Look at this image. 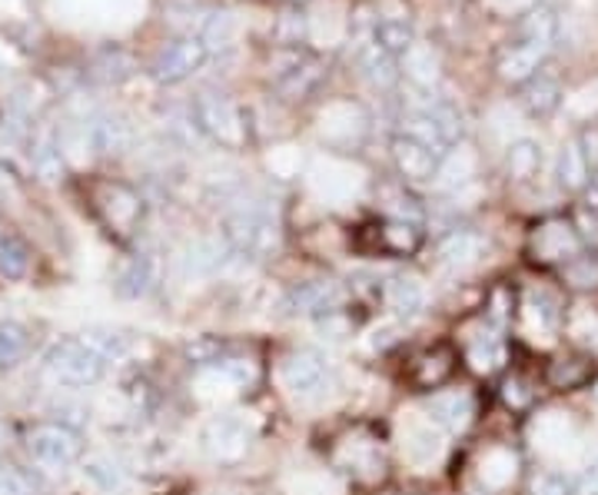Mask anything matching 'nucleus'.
<instances>
[{
  "label": "nucleus",
  "instance_id": "obj_1",
  "mask_svg": "<svg viewBox=\"0 0 598 495\" xmlns=\"http://www.w3.org/2000/svg\"><path fill=\"white\" fill-rule=\"evenodd\" d=\"M559 30H562L559 11L552 4H546V0L522 11L505 37V44L499 47V57H496L499 77L512 87H522L528 77H536L546 67V60L559 40Z\"/></svg>",
  "mask_w": 598,
  "mask_h": 495
},
{
  "label": "nucleus",
  "instance_id": "obj_2",
  "mask_svg": "<svg viewBox=\"0 0 598 495\" xmlns=\"http://www.w3.org/2000/svg\"><path fill=\"white\" fill-rule=\"evenodd\" d=\"M223 243L230 257L270 260L280 250V223L259 203H240L223 216Z\"/></svg>",
  "mask_w": 598,
  "mask_h": 495
},
{
  "label": "nucleus",
  "instance_id": "obj_3",
  "mask_svg": "<svg viewBox=\"0 0 598 495\" xmlns=\"http://www.w3.org/2000/svg\"><path fill=\"white\" fill-rule=\"evenodd\" d=\"M110 362L84 339V336H71L60 339L44 352V373L63 386V389H87L97 386L107 376Z\"/></svg>",
  "mask_w": 598,
  "mask_h": 495
},
{
  "label": "nucleus",
  "instance_id": "obj_4",
  "mask_svg": "<svg viewBox=\"0 0 598 495\" xmlns=\"http://www.w3.org/2000/svg\"><path fill=\"white\" fill-rule=\"evenodd\" d=\"M190 116L199 134L227 150H240L246 144V116L240 103L223 90H199L193 97Z\"/></svg>",
  "mask_w": 598,
  "mask_h": 495
},
{
  "label": "nucleus",
  "instance_id": "obj_5",
  "mask_svg": "<svg viewBox=\"0 0 598 495\" xmlns=\"http://www.w3.org/2000/svg\"><path fill=\"white\" fill-rule=\"evenodd\" d=\"M270 81L273 90L290 100V103H303L309 100L319 84L326 81V60L306 47H286L277 53L273 67H270Z\"/></svg>",
  "mask_w": 598,
  "mask_h": 495
},
{
  "label": "nucleus",
  "instance_id": "obj_6",
  "mask_svg": "<svg viewBox=\"0 0 598 495\" xmlns=\"http://www.w3.org/2000/svg\"><path fill=\"white\" fill-rule=\"evenodd\" d=\"M280 376H283V386L290 389V396L300 403L326 399V393L332 389V383H337V376H332V362L319 349H293L283 359Z\"/></svg>",
  "mask_w": 598,
  "mask_h": 495
},
{
  "label": "nucleus",
  "instance_id": "obj_7",
  "mask_svg": "<svg viewBox=\"0 0 598 495\" xmlns=\"http://www.w3.org/2000/svg\"><path fill=\"white\" fill-rule=\"evenodd\" d=\"M27 453L34 456L37 466L63 472L81 462L84 440L77 429L63 425V422H40L27 432Z\"/></svg>",
  "mask_w": 598,
  "mask_h": 495
},
{
  "label": "nucleus",
  "instance_id": "obj_8",
  "mask_svg": "<svg viewBox=\"0 0 598 495\" xmlns=\"http://www.w3.org/2000/svg\"><path fill=\"white\" fill-rule=\"evenodd\" d=\"M210 57H213L210 47L196 34H183V37H176V40H170L167 47L157 50V57L150 60V77L160 87H176V84H183L193 74L204 71Z\"/></svg>",
  "mask_w": 598,
  "mask_h": 495
},
{
  "label": "nucleus",
  "instance_id": "obj_9",
  "mask_svg": "<svg viewBox=\"0 0 598 495\" xmlns=\"http://www.w3.org/2000/svg\"><path fill=\"white\" fill-rule=\"evenodd\" d=\"M392 163L406 183H432L442 173L446 153H439L436 147H429L419 137L395 134L392 137Z\"/></svg>",
  "mask_w": 598,
  "mask_h": 495
},
{
  "label": "nucleus",
  "instance_id": "obj_10",
  "mask_svg": "<svg viewBox=\"0 0 598 495\" xmlns=\"http://www.w3.org/2000/svg\"><path fill=\"white\" fill-rule=\"evenodd\" d=\"M199 446L210 459H240L249 446V425L243 419V412H217L204 432H199Z\"/></svg>",
  "mask_w": 598,
  "mask_h": 495
},
{
  "label": "nucleus",
  "instance_id": "obj_11",
  "mask_svg": "<svg viewBox=\"0 0 598 495\" xmlns=\"http://www.w3.org/2000/svg\"><path fill=\"white\" fill-rule=\"evenodd\" d=\"M353 60L356 67L363 74V81L376 90H392L399 81H403V74H399V60L392 53H386L376 37H373V21L356 30V44H353Z\"/></svg>",
  "mask_w": 598,
  "mask_h": 495
},
{
  "label": "nucleus",
  "instance_id": "obj_12",
  "mask_svg": "<svg viewBox=\"0 0 598 495\" xmlns=\"http://www.w3.org/2000/svg\"><path fill=\"white\" fill-rule=\"evenodd\" d=\"M598 134H582V137H572L562 150H559V160H556V180L559 187L569 190V194H578L588 187L591 173L598 170Z\"/></svg>",
  "mask_w": 598,
  "mask_h": 495
},
{
  "label": "nucleus",
  "instance_id": "obj_13",
  "mask_svg": "<svg viewBox=\"0 0 598 495\" xmlns=\"http://www.w3.org/2000/svg\"><path fill=\"white\" fill-rule=\"evenodd\" d=\"M256 380V366L249 359H210L196 373V389L204 399H220L246 389Z\"/></svg>",
  "mask_w": 598,
  "mask_h": 495
},
{
  "label": "nucleus",
  "instance_id": "obj_14",
  "mask_svg": "<svg viewBox=\"0 0 598 495\" xmlns=\"http://www.w3.org/2000/svg\"><path fill=\"white\" fill-rule=\"evenodd\" d=\"M343 302V289L332 280H309L286 293L283 309L290 317H332Z\"/></svg>",
  "mask_w": 598,
  "mask_h": 495
},
{
  "label": "nucleus",
  "instance_id": "obj_15",
  "mask_svg": "<svg viewBox=\"0 0 598 495\" xmlns=\"http://www.w3.org/2000/svg\"><path fill=\"white\" fill-rule=\"evenodd\" d=\"M81 140L100 157H117L133 144V127L120 113H94L90 120H84Z\"/></svg>",
  "mask_w": 598,
  "mask_h": 495
},
{
  "label": "nucleus",
  "instance_id": "obj_16",
  "mask_svg": "<svg viewBox=\"0 0 598 495\" xmlns=\"http://www.w3.org/2000/svg\"><path fill=\"white\" fill-rule=\"evenodd\" d=\"M532 253L542 263H572L582 253V236L565 220H549L532 236Z\"/></svg>",
  "mask_w": 598,
  "mask_h": 495
},
{
  "label": "nucleus",
  "instance_id": "obj_17",
  "mask_svg": "<svg viewBox=\"0 0 598 495\" xmlns=\"http://www.w3.org/2000/svg\"><path fill=\"white\" fill-rule=\"evenodd\" d=\"M157 283H160V257L154 250H141L123 260L113 289L120 299H144L157 289Z\"/></svg>",
  "mask_w": 598,
  "mask_h": 495
},
{
  "label": "nucleus",
  "instance_id": "obj_18",
  "mask_svg": "<svg viewBox=\"0 0 598 495\" xmlns=\"http://www.w3.org/2000/svg\"><path fill=\"white\" fill-rule=\"evenodd\" d=\"M133 74H137V60H133L130 50H123L117 44L97 47L87 57V71H84V77L97 87H117V84L130 81Z\"/></svg>",
  "mask_w": 598,
  "mask_h": 495
},
{
  "label": "nucleus",
  "instance_id": "obj_19",
  "mask_svg": "<svg viewBox=\"0 0 598 495\" xmlns=\"http://www.w3.org/2000/svg\"><path fill=\"white\" fill-rule=\"evenodd\" d=\"M562 81L549 71V67H542L536 77H528L525 84H522V94H518V103H522V110L532 116V120H549L559 107H562Z\"/></svg>",
  "mask_w": 598,
  "mask_h": 495
},
{
  "label": "nucleus",
  "instance_id": "obj_20",
  "mask_svg": "<svg viewBox=\"0 0 598 495\" xmlns=\"http://www.w3.org/2000/svg\"><path fill=\"white\" fill-rule=\"evenodd\" d=\"M373 37L395 60H403L419 44L416 40V24L406 14H379V17H373Z\"/></svg>",
  "mask_w": 598,
  "mask_h": 495
},
{
  "label": "nucleus",
  "instance_id": "obj_21",
  "mask_svg": "<svg viewBox=\"0 0 598 495\" xmlns=\"http://www.w3.org/2000/svg\"><path fill=\"white\" fill-rule=\"evenodd\" d=\"M483 246H486V239H483L476 230H452V233L439 243L436 260H439V267H446V270H465V267H473V263L483 257Z\"/></svg>",
  "mask_w": 598,
  "mask_h": 495
},
{
  "label": "nucleus",
  "instance_id": "obj_22",
  "mask_svg": "<svg viewBox=\"0 0 598 495\" xmlns=\"http://www.w3.org/2000/svg\"><path fill=\"white\" fill-rule=\"evenodd\" d=\"M100 190L110 197V200L97 197L107 226L117 230V233H130L133 223H137V216H141V200H137V194H130L126 187H120V183H103Z\"/></svg>",
  "mask_w": 598,
  "mask_h": 495
},
{
  "label": "nucleus",
  "instance_id": "obj_23",
  "mask_svg": "<svg viewBox=\"0 0 598 495\" xmlns=\"http://www.w3.org/2000/svg\"><path fill=\"white\" fill-rule=\"evenodd\" d=\"M426 419L436 429L459 432V429L469 425V419H473V399L465 396V393H436L426 403Z\"/></svg>",
  "mask_w": 598,
  "mask_h": 495
},
{
  "label": "nucleus",
  "instance_id": "obj_24",
  "mask_svg": "<svg viewBox=\"0 0 598 495\" xmlns=\"http://www.w3.org/2000/svg\"><path fill=\"white\" fill-rule=\"evenodd\" d=\"M27 157H30L34 173H37L40 180L53 183V180L63 173V140H60V134H57L53 127H40V131H34Z\"/></svg>",
  "mask_w": 598,
  "mask_h": 495
},
{
  "label": "nucleus",
  "instance_id": "obj_25",
  "mask_svg": "<svg viewBox=\"0 0 598 495\" xmlns=\"http://www.w3.org/2000/svg\"><path fill=\"white\" fill-rule=\"evenodd\" d=\"M399 74L413 84V94H436L439 87V57L429 47H413L399 60Z\"/></svg>",
  "mask_w": 598,
  "mask_h": 495
},
{
  "label": "nucleus",
  "instance_id": "obj_26",
  "mask_svg": "<svg viewBox=\"0 0 598 495\" xmlns=\"http://www.w3.org/2000/svg\"><path fill=\"white\" fill-rule=\"evenodd\" d=\"M386 302L399 320H413L426 306V286L416 276H392L386 286Z\"/></svg>",
  "mask_w": 598,
  "mask_h": 495
},
{
  "label": "nucleus",
  "instance_id": "obj_27",
  "mask_svg": "<svg viewBox=\"0 0 598 495\" xmlns=\"http://www.w3.org/2000/svg\"><path fill=\"white\" fill-rule=\"evenodd\" d=\"M505 170L515 183H532L542 173V144L532 137H518L505 153Z\"/></svg>",
  "mask_w": 598,
  "mask_h": 495
},
{
  "label": "nucleus",
  "instance_id": "obj_28",
  "mask_svg": "<svg viewBox=\"0 0 598 495\" xmlns=\"http://www.w3.org/2000/svg\"><path fill=\"white\" fill-rule=\"evenodd\" d=\"M227 257H230L227 243L199 239V243L186 246V253L180 257V267H183V273H186L190 280H193V276H213V273L223 267Z\"/></svg>",
  "mask_w": 598,
  "mask_h": 495
},
{
  "label": "nucleus",
  "instance_id": "obj_29",
  "mask_svg": "<svg viewBox=\"0 0 598 495\" xmlns=\"http://www.w3.org/2000/svg\"><path fill=\"white\" fill-rule=\"evenodd\" d=\"M452 366H455L452 349H449V346H432V349H426V352L413 362V380H416V386H423V389H436V386H442V383L449 380Z\"/></svg>",
  "mask_w": 598,
  "mask_h": 495
},
{
  "label": "nucleus",
  "instance_id": "obj_30",
  "mask_svg": "<svg viewBox=\"0 0 598 495\" xmlns=\"http://www.w3.org/2000/svg\"><path fill=\"white\" fill-rule=\"evenodd\" d=\"M406 456L416 462V466H429L432 459L442 456V436L436 432V425L423 416V422H413L406 429Z\"/></svg>",
  "mask_w": 598,
  "mask_h": 495
},
{
  "label": "nucleus",
  "instance_id": "obj_31",
  "mask_svg": "<svg viewBox=\"0 0 598 495\" xmlns=\"http://www.w3.org/2000/svg\"><path fill=\"white\" fill-rule=\"evenodd\" d=\"M419 243H423V233H419V223L416 220H389L379 230V246H382L386 253H395V257L416 253Z\"/></svg>",
  "mask_w": 598,
  "mask_h": 495
},
{
  "label": "nucleus",
  "instance_id": "obj_32",
  "mask_svg": "<svg viewBox=\"0 0 598 495\" xmlns=\"http://www.w3.org/2000/svg\"><path fill=\"white\" fill-rule=\"evenodd\" d=\"M27 270H30L27 243L14 233H0V276L4 280H24Z\"/></svg>",
  "mask_w": 598,
  "mask_h": 495
},
{
  "label": "nucleus",
  "instance_id": "obj_33",
  "mask_svg": "<svg viewBox=\"0 0 598 495\" xmlns=\"http://www.w3.org/2000/svg\"><path fill=\"white\" fill-rule=\"evenodd\" d=\"M84 475H87V482H90L97 492H103V495H113V492H120V488L126 485V472H123L110 456H90V459L84 462Z\"/></svg>",
  "mask_w": 598,
  "mask_h": 495
},
{
  "label": "nucleus",
  "instance_id": "obj_34",
  "mask_svg": "<svg viewBox=\"0 0 598 495\" xmlns=\"http://www.w3.org/2000/svg\"><path fill=\"white\" fill-rule=\"evenodd\" d=\"M465 359H469V366L476 369V373H492V369L505 359V349H502V339L499 336H479L469 352H465Z\"/></svg>",
  "mask_w": 598,
  "mask_h": 495
},
{
  "label": "nucleus",
  "instance_id": "obj_35",
  "mask_svg": "<svg viewBox=\"0 0 598 495\" xmlns=\"http://www.w3.org/2000/svg\"><path fill=\"white\" fill-rule=\"evenodd\" d=\"M110 366L113 362H120L126 352H130V339L123 336V333H113V330H87V333H81Z\"/></svg>",
  "mask_w": 598,
  "mask_h": 495
},
{
  "label": "nucleus",
  "instance_id": "obj_36",
  "mask_svg": "<svg viewBox=\"0 0 598 495\" xmlns=\"http://www.w3.org/2000/svg\"><path fill=\"white\" fill-rule=\"evenodd\" d=\"M525 309L539 320L542 330H556V326H559V317H562V313H559V302H556L546 289H532Z\"/></svg>",
  "mask_w": 598,
  "mask_h": 495
},
{
  "label": "nucleus",
  "instance_id": "obj_37",
  "mask_svg": "<svg viewBox=\"0 0 598 495\" xmlns=\"http://www.w3.org/2000/svg\"><path fill=\"white\" fill-rule=\"evenodd\" d=\"M24 352H27V333L14 323L0 326V362L14 366Z\"/></svg>",
  "mask_w": 598,
  "mask_h": 495
},
{
  "label": "nucleus",
  "instance_id": "obj_38",
  "mask_svg": "<svg viewBox=\"0 0 598 495\" xmlns=\"http://www.w3.org/2000/svg\"><path fill=\"white\" fill-rule=\"evenodd\" d=\"M532 495H575V482L559 469H546L532 479Z\"/></svg>",
  "mask_w": 598,
  "mask_h": 495
},
{
  "label": "nucleus",
  "instance_id": "obj_39",
  "mask_svg": "<svg viewBox=\"0 0 598 495\" xmlns=\"http://www.w3.org/2000/svg\"><path fill=\"white\" fill-rule=\"evenodd\" d=\"M0 495H37V488L24 469L0 466Z\"/></svg>",
  "mask_w": 598,
  "mask_h": 495
},
{
  "label": "nucleus",
  "instance_id": "obj_40",
  "mask_svg": "<svg viewBox=\"0 0 598 495\" xmlns=\"http://www.w3.org/2000/svg\"><path fill=\"white\" fill-rule=\"evenodd\" d=\"M549 380H552V386H559V389H572V386H578V383L585 380V366H582L578 359H559V362L549 369Z\"/></svg>",
  "mask_w": 598,
  "mask_h": 495
},
{
  "label": "nucleus",
  "instance_id": "obj_41",
  "mask_svg": "<svg viewBox=\"0 0 598 495\" xmlns=\"http://www.w3.org/2000/svg\"><path fill=\"white\" fill-rule=\"evenodd\" d=\"M572 263H575V267H582V273H578V270H569V276L575 280V286H598V260L591 263L588 257H582V253H578Z\"/></svg>",
  "mask_w": 598,
  "mask_h": 495
},
{
  "label": "nucleus",
  "instance_id": "obj_42",
  "mask_svg": "<svg viewBox=\"0 0 598 495\" xmlns=\"http://www.w3.org/2000/svg\"><path fill=\"white\" fill-rule=\"evenodd\" d=\"M502 396H505V403H509V406H525V399H528V393H525V383H522L518 376L505 380V386H502Z\"/></svg>",
  "mask_w": 598,
  "mask_h": 495
},
{
  "label": "nucleus",
  "instance_id": "obj_43",
  "mask_svg": "<svg viewBox=\"0 0 598 495\" xmlns=\"http://www.w3.org/2000/svg\"><path fill=\"white\" fill-rule=\"evenodd\" d=\"M575 495H598V459L582 472V479L575 485Z\"/></svg>",
  "mask_w": 598,
  "mask_h": 495
},
{
  "label": "nucleus",
  "instance_id": "obj_44",
  "mask_svg": "<svg viewBox=\"0 0 598 495\" xmlns=\"http://www.w3.org/2000/svg\"><path fill=\"white\" fill-rule=\"evenodd\" d=\"M595 399H598V383H595Z\"/></svg>",
  "mask_w": 598,
  "mask_h": 495
}]
</instances>
